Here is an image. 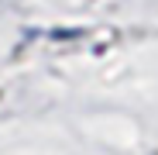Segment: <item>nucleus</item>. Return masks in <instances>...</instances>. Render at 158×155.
Listing matches in <instances>:
<instances>
[]
</instances>
